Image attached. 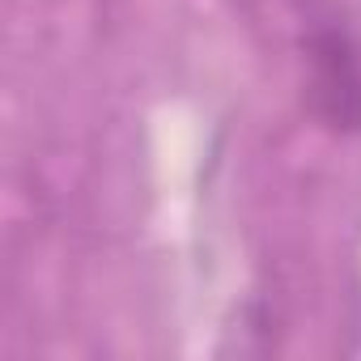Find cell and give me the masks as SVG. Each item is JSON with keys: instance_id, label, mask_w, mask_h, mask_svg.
Masks as SVG:
<instances>
[{"instance_id": "obj_1", "label": "cell", "mask_w": 361, "mask_h": 361, "mask_svg": "<svg viewBox=\"0 0 361 361\" xmlns=\"http://www.w3.org/2000/svg\"><path fill=\"white\" fill-rule=\"evenodd\" d=\"M306 56H310L314 111L340 132L361 128V51L357 43L340 30H319Z\"/></svg>"}]
</instances>
